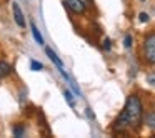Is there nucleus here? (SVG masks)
Instances as JSON below:
<instances>
[{"label":"nucleus","mask_w":155,"mask_h":138,"mask_svg":"<svg viewBox=\"0 0 155 138\" xmlns=\"http://www.w3.org/2000/svg\"><path fill=\"white\" fill-rule=\"evenodd\" d=\"M143 121V105L137 95H130L125 101L124 110L114 120L112 130L115 133H125L128 130H137Z\"/></svg>","instance_id":"obj_1"},{"label":"nucleus","mask_w":155,"mask_h":138,"mask_svg":"<svg viewBox=\"0 0 155 138\" xmlns=\"http://www.w3.org/2000/svg\"><path fill=\"white\" fill-rule=\"evenodd\" d=\"M142 53H143V60L148 65H155V34H148L145 37Z\"/></svg>","instance_id":"obj_2"},{"label":"nucleus","mask_w":155,"mask_h":138,"mask_svg":"<svg viewBox=\"0 0 155 138\" xmlns=\"http://www.w3.org/2000/svg\"><path fill=\"white\" fill-rule=\"evenodd\" d=\"M12 12H14V18H15V24L18 25V27L24 28L25 27V18H24V12H22L20 5L17 4V2H14L12 4Z\"/></svg>","instance_id":"obj_3"},{"label":"nucleus","mask_w":155,"mask_h":138,"mask_svg":"<svg viewBox=\"0 0 155 138\" xmlns=\"http://www.w3.org/2000/svg\"><path fill=\"white\" fill-rule=\"evenodd\" d=\"M67 5L74 14H84L85 12V4L84 0H67Z\"/></svg>","instance_id":"obj_4"},{"label":"nucleus","mask_w":155,"mask_h":138,"mask_svg":"<svg viewBox=\"0 0 155 138\" xmlns=\"http://www.w3.org/2000/svg\"><path fill=\"white\" fill-rule=\"evenodd\" d=\"M45 53L48 55V58H50L52 62H54L55 65H57V68H64V62L60 60V58H58V55L55 53L54 50H52V48H45Z\"/></svg>","instance_id":"obj_5"},{"label":"nucleus","mask_w":155,"mask_h":138,"mask_svg":"<svg viewBox=\"0 0 155 138\" xmlns=\"http://www.w3.org/2000/svg\"><path fill=\"white\" fill-rule=\"evenodd\" d=\"M143 123L147 125L150 130L155 131V111H148L147 115L143 117Z\"/></svg>","instance_id":"obj_6"},{"label":"nucleus","mask_w":155,"mask_h":138,"mask_svg":"<svg viewBox=\"0 0 155 138\" xmlns=\"http://www.w3.org/2000/svg\"><path fill=\"white\" fill-rule=\"evenodd\" d=\"M30 32H32V35H34L35 42H37L38 45H44V37H42V35H40V32H38L37 25H35L34 22H30Z\"/></svg>","instance_id":"obj_7"},{"label":"nucleus","mask_w":155,"mask_h":138,"mask_svg":"<svg viewBox=\"0 0 155 138\" xmlns=\"http://www.w3.org/2000/svg\"><path fill=\"white\" fill-rule=\"evenodd\" d=\"M12 73V67L7 62H0V78H5Z\"/></svg>","instance_id":"obj_8"},{"label":"nucleus","mask_w":155,"mask_h":138,"mask_svg":"<svg viewBox=\"0 0 155 138\" xmlns=\"http://www.w3.org/2000/svg\"><path fill=\"white\" fill-rule=\"evenodd\" d=\"M24 133H25V128L22 125H15L14 127V136L20 138V136H24Z\"/></svg>","instance_id":"obj_9"},{"label":"nucleus","mask_w":155,"mask_h":138,"mask_svg":"<svg viewBox=\"0 0 155 138\" xmlns=\"http://www.w3.org/2000/svg\"><path fill=\"white\" fill-rule=\"evenodd\" d=\"M42 68H44V65H42L40 62H37V60H32V62H30V70H34V72H40Z\"/></svg>","instance_id":"obj_10"},{"label":"nucleus","mask_w":155,"mask_h":138,"mask_svg":"<svg viewBox=\"0 0 155 138\" xmlns=\"http://www.w3.org/2000/svg\"><path fill=\"white\" fill-rule=\"evenodd\" d=\"M64 97H65V100L68 101V105H70V107H75V101H74V95H72L70 91H68V90H65V91H64Z\"/></svg>","instance_id":"obj_11"},{"label":"nucleus","mask_w":155,"mask_h":138,"mask_svg":"<svg viewBox=\"0 0 155 138\" xmlns=\"http://www.w3.org/2000/svg\"><path fill=\"white\" fill-rule=\"evenodd\" d=\"M132 42H134L132 35H130V34H127V35H125V38H124V45H125V48H132Z\"/></svg>","instance_id":"obj_12"},{"label":"nucleus","mask_w":155,"mask_h":138,"mask_svg":"<svg viewBox=\"0 0 155 138\" xmlns=\"http://www.w3.org/2000/svg\"><path fill=\"white\" fill-rule=\"evenodd\" d=\"M138 20H140L142 24H147V22L150 20V15H148L147 12H140V14H138Z\"/></svg>","instance_id":"obj_13"},{"label":"nucleus","mask_w":155,"mask_h":138,"mask_svg":"<svg viewBox=\"0 0 155 138\" xmlns=\"http://www.w3.org/2000/svg\"><path fill=\"white\" fill-rule=\"evenodd\" d=\"M102 48H104V50H110V48H112V42H110V38H105V40H104V43H102Z\"/></svg>","instance_id":"obj_14"},{"label":"nucleus","mask_w":155,"mask_h":138,"mask_svg":"<svg viewBox=\"0 0 155 138\" xmlns=\"http://www.w3.org/2000/svg\"><path fill=\"white\" fill-rule=\"evenodd\" d=\"M147 82H148L150 85H155V73H150V75H148V77H147Z\"/></svg>","instance_id":"obj_15"},{"label":"nucleus","mask_w":155,"mask_h":138,"mask_svg":"<svg viewBox=\"0 0 155 138\" xmlns=\"http://www.w3.org/2000/svg\"><path fill=\"white\" fill-rule=\"evenodd\" d=\"M138 2H145V0H138Z\"/></svg>","instance_id":"obj_16"}]
</instances>
